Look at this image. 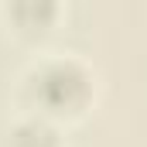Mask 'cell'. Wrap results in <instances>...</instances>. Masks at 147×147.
I'll list each match as a JSON object with an SVG mask.
<instances>
[{
	"mask_svg": "<svg viewBox=\"0 0 147 147\" xmlns=\"http://www.w3.org/2000/svg\"><path fill=\"white\" fill-rule=\"evenodd\" d=\"M28 99L45 120L79 116L92 99V72L72 55L45 58L28 75Z\"/></svg>",
	"mask_w": 147,
	"mask_h": 147,
	"instance_id": "6da1fadb",
	"label": "cell"
},
{
	"mask_svg": "<svg viewBox=\"0 0 147 147\" xmlns=\"http://www.w3.org/2000/svg\"><path fill=\"white\" fill-rule=\"evenodd\" d=\"M10 147H62V140H58V130L51 127V120L31 116L10 130Z\"/></svg>",
	"mask_w": 147,
	"mask_h": 147,
	"instance_id": "7a4b0ae2",
	"label": "cell"
},
{
	"mask_svg": "<svg viewBox=\"0 0 147 147\" xmlns=\"http://www.w3.org/2000/svg\"><path fill=\"white\" fill-rule=\"evenodd\" d=\"M7 14L14 17V24L21 31H45L55 21V7L51 3H14Z\"/></svg>",
	"mask_w": 147,
	"mask_h": 147,
	"instance_id": "3957f363",
	"label": "cell"
}]
</instances>
